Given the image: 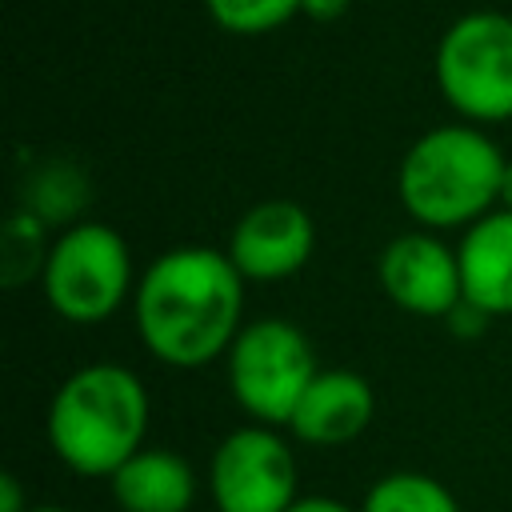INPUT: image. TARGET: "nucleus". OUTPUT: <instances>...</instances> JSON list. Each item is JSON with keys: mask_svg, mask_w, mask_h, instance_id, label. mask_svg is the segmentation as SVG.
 Returning a JSON list of instances; mask_svg holds the SVG:
<instances>
[{"mask_svg": "<svg viewBox=\"0 0 512 512\" xmlns=\"http://www.w3.org/2000/svg\"><path fill=\"white\" fill-rule=\"evenodd\" d=\"M244 284L224 248H168L140 272L132 292L144 348L172 368L212 364L244 328Z\"/></svg>", "mask_w": 512, "mask_h": 512, "instance_id": "nucleus-1", "label": "nucleus"}, {"mask_svg": "<svg viewBox=\"0 0 512 512\" xmlns=\"http://www.w3.org/2000/svg\"><path fill=\"white\" fill-rule=\"evenodd\" d=\"M48 448L76 476L112 480L144 448L148 392L124 364H84L52 392L48 404Z\"/></svg>", "mask_w": 512, "mask_h": 512, "instance_id": "nucleus-2", "label": "nucleus"}, {"mask_svg": "<svg viewBox=\"0 0 512 512\" xmlns=\"http://www.w3.org/2000/svg\"><path fill=\"white\" fill-rule=\"evenodd\" d=\"M504 164L508 156L480 124H440L408 144L396 172V196L428 232L472 228L500 208Z\"/></svg>", "mask_w": 512, "mask_h": 512, "instance_id": "nucleus-3", "label": "nucleus"}, {"mask_svg": "<svg viewBox=\"0 0 512 512\" xmlns=\"http://www.w3.org/2000/svg\"><path fill=\"white\" fill-rule=\"evenodd\" d=\"M128 240L100 220H80L64 228L40 264L44 300L56 316L72 324H100L124 308L136 292Z\"/></svg>", "mask_w": 512, "mask_h": 512, "instance_id": "nucleus-4", "label": "nucleus"}, {"mask_svg": "<svg viewBox=\"0 0 512 512\" xmlns=\"http://www.w3.org/2000/svg\"><path fill=\"white\" fill-rule=\"evenodd\" d=\"M448 108L468 124L512 120V16L496 8L456 16L432 56Z\"/></svg>", "mask_w": 512, "mask_h": 512, "instance_id": "nucleus-5", "label": "nucleus"}, {"mask_svg": "<svg viewBox=\"0 0 512 512\" xmlns=\"http://www.w3.org/2000/svg\"><path fill=\"white\" fill-rule=\"evenodd\" d=\"M232 400L264 428H288L304 388L320 372L308 336L276 316L252 320L224 352Z\"/></svg>", "mask_w": 512, "mask_h": 512, "instance_id": "nucleus-6", "label": "nucleus"}, {"mask_svg": "<svg viewBox=\"0 0 512 512\" xmlns=\"http://www.w3.org/2000/svg\"><path fill=\"white\" fill-rule=\"evenodd\" d=\"M208 496L216 512H288L300 500L288 440L264 424L228 432L208 460Z\"/></svg>", "mask_w": 512, "mask_h": 512, "instance_id": "nucleus-7", "label": "nucleus"}, {"mask_svg": "<svg viewBox=\"0 0 512 512\" xmlns=\"http://www.w3.org/2000/svg\"><path fill=\"white\" fill-rule=\"evenodd\" d=\"M376 276L384 296L408 316L448 320L464 304L460 256L428 228L400 232L396 240H388L376 260Z\"/></svg>", "mask_w": 512, "mask_h": 512, "instance_id": "nucleus-8", "label": "nucleus"}, {"mask_svg": "<svg viewBox=\"0 0 512 512\" xmlns=\"http://www.w3.org/2000/svg\"><path fill=\"white\" fill-rule=\"evenodd\" d=\"M316 248V220L296 200L252 204L228 236V260L248 284H276L296 276Z\"/></svg>", "mask_w": 512, "mask_h": 512, "instance_id": "nucleus-9", "label": "nucleus"}, {"mask_svg": "<svg viewBox=\"0 0 512 512\" xmlns=\"http://www.w3.org/2000/svg\"><path fill=\"white\" fill-rule=\"evenodd\" d=\"M376 416L372 384L352 368H320L312 384L304 388L288 432L316 448H340L352 444Z\"/></svg>", "mask_w": 512, "mask_h": 512, "instance_id": "nucleus-10", "label": "nucleus"}, {"mask_svg": "<svg viewBox=\"0 0 512 512\" xmlns=\"http://www.w3.org/2000/svg\"><path fill=\"white\" fill-rule=\"evenodd\" d=\"M460 280L464 304L492 316H512V212L496 208L472 228H464L460 244Z\"/></svg>", "mask_w": 512, "mask_h": 512, "instance_id": "nucleus-11", "label": "nucleus"}, {"mask_svg": "<svg viewBox=\"0 0 512 512\" xmlns=\"http://www.w3.org/2000/svg\"><path fill=\"white\" fill-rule=\"evenodd\" d=\"M108 484L120 512H188L196 500V472L172 448H140Z\"/></svg>", "mask_w": 512, "mask_h": 512, "instance_id": "nucleus-12", "label": "nucleus"}, {"mask_svg": "<svg viewBox=\"0 0 512 512\" xmlns=\"http://www.w3.org/2000/svg\"><path fill=\"white\" fill-rule=\"evenodd\" d=\"M360 512H460V504L424 472H388L364 492Z\"/></svg>", "mask_w": 512, "mask_h": 512, "instance_id": "nucleus-13", "label": "nucleus"}, {"mask_svg": "<svg viewBox=\"0 0 512 512\" xmlns=\"http://www.w3.org/2000/svg\"><path fill=\"white\" fill-rule=\"evenodd\" d=\"M204 8L212 24L232 36H264L284 28L300 12V0H204Z\"/></svg>", "mask_w": 512, "mask_h": 512, "instance_id": "nucleus-14", "label": "nucleus"}, {"mask_svg": "<svg viewBox=\"0 0 512 512\" xmlns=\"http://www.w3.org/2000/svg\"><path fill=\"white\" fill-rule=\"evenodd\" d=\"M348 4L352 0H300V12L308 20H316V24H332V20H340L348 12Z\"/></svg>", "mask_w": 512, "mask_h": 512, "instance_id": "nucleus-15", "label": "nucleus"}, {"mask_svg": "<svg viewBox=\"0 0 512 512\" xmlns=\"http://www.w3.org/2000/svg\"><path fill=\"white\" fill-rule=\"evenodd\" d=\"M32 504H24V488L12 472L0 476V512H28Z\"/></svg>", "mask_w": 512, "mask_h": 512, "instance_id": "nucleus-16", "label": "nucleus"}, {"mask_svg": "<svg viewBox=\"0 0 512 512\" xmlns=\"http://www.w3.org/2000/svg\"><path fill=\"white\" fill-rule=\"evenodd\" d=\"M288 512H360V508H352V504H344L336 496H300Z\"/></svg>", "mask_w": 512, "mask_h": 512, "instance_id": "nucleus-17", "label": "nucleus"}, {"mask_svg": "<svg viewBox=\"0 0 512 512\" xmlns=\"http://www.w3.org/2000/svg\"><path fill=\"white\" fill-rule=\"evenodd\" d=\"M500 208L512 212V160L504 164V180H500Z\"/></svg>", "mask_w": 512, "mask_h": 512, "instance_id": "nucleus-18", "label": "nucleus"}, {"mask_svg": "<svg viewBox=\"0 0 512 512\" xmlns=\"http://www.w3.org/2000/svg\"><path fill=\"white\" fill-rule=\"evenodd\" d=\"M28 512H68V508H56V504H32Z\"/></svg>", "mask_w": 512, "mask_h": 512, "instance_id": "nucleus-19", "label": "nucleus"}]
</instances>
